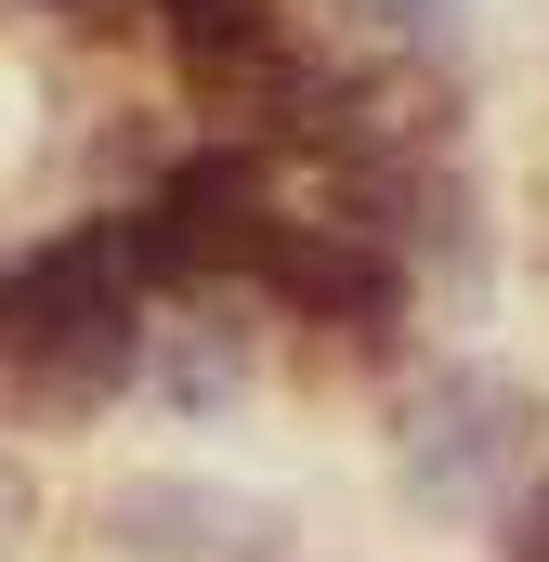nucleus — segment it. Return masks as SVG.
Instances as JSON below:
<instances>
[{
  "label": "nucleus",
  "instance_id": "7ed1b4c3",
  "mask_svg": "<svg viewBox=\"0 0 549 562\" xmlns=\"http://www.w3.org/2000/svg\"><path fill=\"white\" fill-rule=\"evenodd\" d=\"M132 301H144L132 223H79V236H53L26 276H0V340H13V367H26V353H66V340L132 327Z\"/></svg>",
  "mask_w": 549,
  "mask_h": 562
},
{
  "label": "nucleus",
  "instance_id": "f257e3e1",
  "mask_svg": "<svg viewBox=\"0 0 549 562\" xmlns=\"http://www.w3.org/2000/svg\"><path fill=\"white\" fill-rule=\"evenodd\" d=\"M537 393L497 367H432L406 393V497L432 510H511L537 484Z\"/></svg>",
  "mask_w": 549,
  "mask_h": 562
},
{
  "label": "nucleus",
  "instance_id": "9b49d317",
  "mask_svg": "<svg viewBox=\"0 0 549 562\" xmlns=\"http://www.w3.org/2000/svg\"><path fill=\"white\" fill-rule=\"evenodd\" d=\"M53 13H79V0H53Z\"/></svg>",
  "mask_w": 549,
  "mask_h": 562
},
{
  "label": "nucleus",
  "instance_id": "423d86ee",
  "mask_svg": "<svg viewBox=\"0 0 549 562\" xmlns=\"http://www.w3.org/2000/svg\"><path fill=\"white\" fill-rule=\"evenodd\" d=\"M170 13V40H183V66L210 79V66H249L274 53V0H157Z\"/></svg>",
  "mask_w": 549,
  "mask_h": 562
},
{
  "label": "nucleus",
  "instance_id": "6e6552de",
  "mask_svg": "<svg viewBox=\"0 0 549 562\" xmlns=\"http://www.w3.org/2000/svg\"><path fill=\"white\" fill-rule=\"evenodd\" d=\"M236 380H249V353H236V340H183V353H170V406H223Z\"/></svg>",
  "mask_w": 549,
  "mask_h": 562
},
{
  "label": "nucleus",
  "instance_id": "20e7f679",
  "mask_svg": "<svg viewBox=\"0 0 549 562\" xmlns=\"http://www.w3.org/2000/svg\"><path fill=\"white\" fill-rule=\"evenodd\" d=\"M105 537L132 562H249V550H274V510L236 497V484H197V471H132L105 497Z\"/></svg>",
  "mask_w": 549,
  "mask_h": 562
},
{
  "label": "nucleus",
  "instance_id": "f03ea898",
  "mask_svg": "<svg viewBox=\"0 0 549 562\" xmlns=\"http://www.w3.org/2000/svg\"><path fill=\"white\" fill-rule=\"evenodd\" d=\"M274 236H288V210H274V183H262V157H249V144L183 157V170L132 210L144 276H262Z\"/></svg>",
  "mask_w": 549,
  "mask_h": 562
},
{
  "label": "nucleus",
  "instance_id": "9d476101",
  "mask_svg": "<svg viewBox=\"0 0 549 562\" xmlns=\"http://www.w3.org/2000/svg\"><path fill=\"white\" fill-rule=\"evenodd\" d=\"M0 510H26V471H0Z\"/></svg>",
  "mask_w": 549,
  "mask_h": 562
},
{
  "label": "nucleus",
  "instance_id": "39448f33",
  "mask_svg": "<svg viewBox=\"0 0 549 562\" xmlns=\"http://www.w3.org/2000/svg\"><path fill=\"white\" fill-rule=\"evenodd\" d=\"M262 288L288 314H314V327H393V314H406V262H393L380 236H354V223H288Z\"/></svg>",
  "mask_w": 549,
  "mask_h": 562
},
{
  "label": "nucleus",
  "instance_id": "0eeeda50",
  "mask_svg": "<svg viewBox=\"0 0 549 562\" xmlns=\"http://www.w3.org/2000/svg\"><path fill=\"white\" fill-rule=\"evenodd\" d=\"M340 13H367V26H393L406 53H458V40H471V0H340Z\"/></svg>",
  "mask_w": 549,
  "mask_h": 562
},
{
  "label": "nucleus",
  "instance_id": "1a4fd4ad",
  "mask_svg": "<svg viewBox=\"0 0 549 562\" xmlns=\"http://www.w3.org/2000/svg\"><path fill=\"white\" fill-rule=\"evenodd\" d=\"M497 562H549V471L511 497V510H497Z\"/></svg>",
  "mask_w": 549,
  "mask_h": 562
}]
</instances>
